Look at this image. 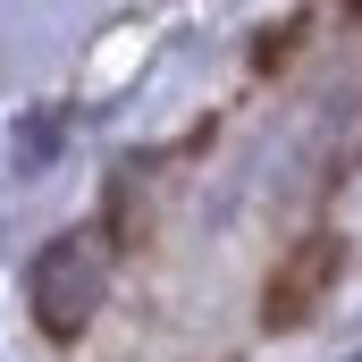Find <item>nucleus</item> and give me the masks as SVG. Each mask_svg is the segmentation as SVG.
Returning <instances> with one entry per match:
<instances>
[{
  "label": "nucleus",
  "instance_id": "1",
  "mask_svg": "<svg viewBox=\"0 0 362 362\" xmlns=\"http://www.w3.org/2000/svg\"><path fill=\"white\" fill-rule=\"evenodd\" d=\"M101 295V270H93V245L85 236H59L42 262H34V312H42V337H76Z\"/></svg>",
  "mask_w": 362,
  "mask_h": 362
},
{
  "label": "nucleus",
  "instance_id": "2",
  "mask_svg": "<svg viewBox=\"0 0 362 362\" xmlns=\"http://www.w3.org/2000/svg\"><path fill=\"white\" fill-rule=\"evenodd\" d=\"M337 278V236H303L286 262L270 270V295H262V320L270 329H295L312 303H320V286Z\"/></svg>",
  "mask_w": 362,
  "mask_h": 362
}]
</instances>
